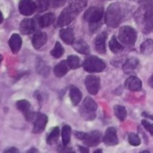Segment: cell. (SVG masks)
Returning a JSON list of instances; mask_svg holds the SVG:
<instances>
[{"label":"cell","mask_w":153,"mask_h":153,"mask_svg":"<svg viewBox=\"0 0 153 153\" xmlns=\"http://www.w3.org/2000/svg\"><path fill=\"white\" fill-rule=\"evenodd\" d=\"M103 13L104 11L102 7L92 6L86 10L83 15V19L90 23V29L91 32H95L100 27Z\"/></svg>","instance_id":"cell-1"},{"label":"cell","mask_w":153,"mask_h":153,"mask_svg":"<svg viewBox=\"0 0 153 153\" xmlns=\"http://www.w3.org/2000/svg\"><path fill=\"white\" fill-rule=\"evenodd\" d=\"M122 8L118 3H112L107 9L105 14V22L111 28H117L122 21Z\"/></svg>","instance_id":"cell-2"},{"label":"cell","mask_w":153,"mask_h":153,"mask_svg":"<svg viewBox=\"0 0 153 153\" xmlns=\"http://www.w3.org/2000/svg\"><path fill=\"white\" fill-rule=\"evenodd\" d=\"M75 136L90 147L98 146L102 141V134L100 131H91L90 133L75 132Z\"/></svg>","instance_id":"cell-3"},{"label":"cell","mask_w":153,"mask_h":153,"mask_svg":"<svg viewBox=\"0 0 153 153\" xmlns=\"http://www.w3.org/2000/svg\"><path fill=\"white\" fill-rule=\"evenodd\" d=\"M83 69L88 73H100L106 68L105 62L95 56L87 57L83 62Z\"/></svg>","instance_id":"cell-4"},{"label":"cell","mask_w":153,"mask_h":153,"mask_svg":"<svg viewBox=\"0 0 153 153\" xmlns=\"http://www.w3.org/2000/svg\"><path fill=\"white\" fill-rule=\"evenodd\" d=\"M118 39L124 45L132 46V45H134L136 42V39H137V32L131 26H124L119 30Z\"/></svg>","instance_id":"cell-5"},{"label":"cell","mask_w":153,"mask_h":153,"mask_svg":"<svg viewBox=\"0 0 153 153\" xmlns=\"http://www.w3.org/2000/svg\"><path fill=\"white\" fill-rule=\"evenodd\" d=\"M97 103L91 97H87L81 108V114L86 120H93L96 117Z\"/></svg>","instance_id":"cell-6"},{"label":"cell","mask_w":153,"mask_h":153,"mask_svg":"<svg viewBox=\"0 0 153 153\" xmlns=\"http://www.w3.org/2000/svg\"><path fill=\"white\" fill-rule=\"evenodd\" d=\"M16 108L22 112L23 113L24 117H25V119L29 122H31L34 120L35 118V113L32 112L31 110V106H30V103L28 101V100H18L16 102Z\"/></svg>","instance_id":"cell-7"},{"label":"cell","mask_w":153,"mask_h":153,"mask_svg":"<svg viewBox=\"0 0 153 153\" xmlns=\"http://www.w3.org/2000/svg\"><path fill=\"white\" fill-rule=\"evenodd\" d=\"M84 83L87 91L91 95H96L100 89V79L96 75H88Z\"/></svg>","instance_id":"cell-8"},{"label":"cell","mask_w":153,"mask_h":153,"mask_svg":"<svg viewBox=\"0 0 153 153\" xmlns=\"http://www.w3.org/2000/svg\"><path fill=\"white\" fill-rule=\"evenodd\" d=\"M76 13H74L69 7H66L62 13H60L58 19H57V26L64 27L68 24H70L75 18Z\"/></svg>","instance_id":"cell-9"},{"label":"cell","mask_w":153,"mask_h":153,"mask_svg":"<svg viewBox=\"0 0 153 153\" xmlns=\"http://www.w3.org/2000/svg\"><path fill=\"white\" fill-rule=\"evenodd\" d=\"M36 11V4L33 0H20L19 12L24 16H30Z\"/></svg>","instance_id":"cell-10"},{"label":"cell","mask_w":153,"mask_h":153,"mask_svg":"<svg viewBox=\"0 0 153 153\" xmlns=\"http://www.w3.org/2000/svg\"><path fill=\"white\" fill-rule=\"evenodd\" d=\"M33 122H34V126H33L32 132L34 134H39L45 129V127L47 126L48 117L42 113H37Z\"/></svg>","instance_id":"cell-11"},{"label":"cell","mask_w":153,"mask_h":153,"mask_svg":"<svg viewBox=\"0 0 153 153\" xmlns=\"http://www.w3.org/2000/svg\"><path fill=\"white\" fill-rule=\"evenodd\" d=\"M103 142L108 146H115L118 143V137L117 129L115 127H108L106 130L105 135L102 138Z\"/></svg>","instance_id":"cell-12"},{"label":"cell","mask_w":153,"mask_h":153,"mask_svg":"<svg viewBox=\"0 0 153 153\" xmlns=\"http://www.w3.org/2000/svg\"><path fill=\"white\" fill-rule=\"evenodd\" d=\"M36 30V22L30 18H25L20 24V30L24 35H29Z\"/></svg>","instance_id":"cell-13"},{"label":"cell","mask_w":153,"mask_h":153,"mask_svg":"<svg viewBox=\"0 0 153 153\" xmlns=\"http://www.w3.org/2000/svg\"><path fill=\"white\" fill-rule=\"evenodd\" d=\"M108 38V33L106 31L100 32L95 39V48L100 54L106 53V39Z\"/></svg>","instance_id":"cell-14"},{"label":"cell","mask_w":153,"mask_h":153,"mask_svg":"<svg viewBox=\"0 0 153 153\" xmlns=\"http://www.w3.org/2000/svg\"><path fill=\"white\" fill-rule=\"evenodd\" d=\"M143 31L144 33H150L153 30V8L146 9L143 15Z\"/></svg>","instance_id":"cell-15"},{"label":"cell","mask_w":153,"mask_h":153,"mask_svg":"<svg viewBox=\"0 0 153 153\" xmlns=\"http://www.w3.org/2000/svg\"><path fill=\"white\" fill-rule=\"evenodd\" d=\"M47 40H48L47 34L45 32L39 31L34 34V36L32 37L31 42H32V46L34 48L39 49L40 48L45 46V44L47 43Z\"/></svg>","instance_id":"cell-16"},{"label":"cell","mask_w":153,"mask_h":153,"mask_svg":"<svg viewBox=\"0 0 153 153\" xmlns=\"http://www.w3.org/2000/svg\"><path fill=\"white\" fill-rule=\"evenodd\" d=\"M126 87L129 91H139L142 90L143 83H142V81L138 77L132 75V76H130V77H128L126 79Z\"/></svg>","instance_id":"cell-17"},{"label":"cell","mask_w":153,"mask_h":153,"mask_svg":"<svg viewBox=\"0 0 153 153\" xmlns=\"http://www.w3.org/2000/svg\"><path fill=\"white\" fill-rule=\"evenodd\" d=\"M73 47L77 52H79V53H81L82 55H89L91 53V49H90L89 45L87 44V42H85L82 39L74 40Z\"/></svg>","instance_id":"cell-18"},{"label":"cell","mask_w":153,"mask_h":153,"mask_svg":"<svg viewBox=\"0 0 153 153\" xmlns=\"http://www.w3.org/2000/svg\"><path fill=\"white\" fill-rule=\"evenodd\" d=\"M22 44V40L19 34L14 33L11 36L9 39V47L13 54H16L21 49Z\"/></svg>","instance_id":"cell-19"},{"label":"cell","mask_w":153,"mask_h":153,"mask_svg":"<svg viewBox=\"0 0 153 153\" xmlns=\"http://www.w3.org/2000/svg\"><path fill=\"white\" fill-rule=\"evenodd\" d=\"M59 36L62 39V40L68 45L73 44V42L74 40V30L72 28L62 29L59 32Z\"/></svg>","instance_id":"cell-20"},{"label":"cell","mask_w":153,"mask_h":153,"mask_svg":"<svg viewBox=\"0 0 153 153\" xmlns=\"http://www.w3.org/2000/svg\"><path fill=\"white\" fill-rule=\"evenodd\" d=\"M69 65L67 64L66 60H63L60 63H58L55 67H54V74L56 77L61 78L64 77L69 71Z\"/></svg>","instance_id":"cell-21"},{"label":"cell","mask_w":153,"mask_h":153,"mask_svg":"<svg viewBox=\"0 0 153 153\" xmlns=\"http://www.w3.org/2000/svg\"><path fill=\"white\" fill-rule=\"evenodd\" d=\"M87 5V0H70L69 8L76 14L82 12Z\"/></svg>","instance_id":"cell-22"},{"label":"cell","mask_w":153,"mask_h":153,"mask_svg":"<svg viewBox=\"0 0 153 153\" xmlns=\"http://www.w3.org/2000/svg\"><path fill=\"white\" fill-rule=\"evenodd\" d=\"M55 19H56V16L53 13H47L44 15L39 17V24L40 27L46 28V27H48L49 25H51L55 22Z\"/></svg>","instance_id":"cell-23"},{"label":"cell","mask_w":153,"mask_h":153,"mask_svg":"<svg viewBox=\"0 0 153 153\" xmlns=\"http://www.w3.org/2000/svg\"><path fill=\"white\" fill-rule=\"evenodd\" d=\"M138 65H139V60L135 57H130L124 64L123 69L126 73L131 74L138 67Z\"/></svg>","instance_id":"cell-24"},{"label":"cell","mask_w":153,"mask_h":153,"mask_svg":"<svg viewBox=\"0 0 153 153\" xmlns=\"http://www.w3.org/2000/svg\"><path fill=\"white\" fill-rule=\"evenodd\" d=\"M82 94L81 91L77 87L72 85L70 87V99H71L73 104L78 105L82 100Z\"/></svg>","instance_id":"cell-25"},{"label":"cell","mask_w":153,"mask_h":153,"mask_svg":"<svg viewBox=\"0 0 153 153\" xmlns=\"http://www.w3.org/2000/svg\"><path fill=\"white\" fill-rule=\"evenodd\" d=\"M108 45H109L110 50L115 54H118V53H120V52H122L124 50V46L118 41V39H117L116 36H112Z\"/></svg>","instance_id":"cell-26"},{"label":"cell","mask_w":153,"mask_h":153,"mask_svg":"<svg viewBox=\"0 0 153 153\" xmlns=\"http://www.w3.org/2000/svg\"><path fill=\"white\" fill-rule=\"evenodd\" d=\"M141 53L143 54V55H146V56H149V55H152L153 53V40L149 39H146L144 42L142 43L141 45Z\"/></svg>","instance_id":"cell-27"},{"label":"cell","mask_w":153,"mask_h":153,"mask_svg":"<svg viewBox=\"0 0 153 153\" xmlns=\"http://www.w3.org/2000/svg\"><path fill=\"white\" fill-rule=\"evenodd\" d=\"M71 127L68 125H65L62 128V142L64 146H67L71 138Z\"/></svg>","instance_id":"cell-28"},{"label":"cell","mask_w":153,"mask_h":153,"mask_svg":"<svg viewBox=\"0 0 153 153\" xmlns=\"http://www.w3.org/2000/svg\"><path fill=\"white\" fill-rule=\"evenodd\" d=\"M114 112L116 117L120 120V121H125L126 117H127V112L125 107L121 105H117L114 107Z\"/></svg>","instance_id":"cell-29"},{"label":"cell","mask_w":153,"mask_h":153,"mask_svg":"<svg viewBox=\"0 0 153 153\" xmlns=\"http://www.w3.org/2000/svg\"><path fill=\"white\" fill-rule=\"evenodd\" d=\"M59 134H60V131H59V128L58 127H55L52 129V131L50 132V134L48 135V138H47V143L50 145H53L55 144L57 140H58V137H59Z\"/></svg>","instance_id":"cell-30"},{"label":"cell","mask_w":153,"mask_h":153,"mask_svg":"<svg viewBox=\"0 0 153 153\" xmlns=\"http://www.w3.org/2000/svg\"><path fill=\"white\" fill-rule=\"evenodd\" d=\"M66 61H67V64H68L69 67L71 69H74V70L79 68L80 65H81V60H80V58L77 56L71 55V56H69L67 57Z\"/></svg>","instance_id":"cell-31"},{"label":"cell","mask_w":153,"mask_h":153,"mask_svg":"<svg viewBox=\"0 0 153 153\" xmlns=\"http://www.w3.org/2000/svg\"><path fill=\"white\" fill-rule=\"evenodd\" d=\"M64 52H65V49H64V48L62 47V45H61L59 42H56V43L55 44L54 48L51 50L50 54H51L52 56H54V57H56V58H59V57H61V56L64 55Z\"/></svg>","instance_id":"cell-32"},{"label":"cell","mask_w":153,"mask_h":153,"mask_svg":"<svg viewBox=\"0 0 153 153\" xmlns=\"http://www.w3.org/2000/svg\"><path fill=\"white\" fill-rule=\"evenodd\" d=\"M37 4H36V9H38L39 12H44L48 10V8L50 5L49 0H37Z\"/></svg>","instance_id":"cell-33"},{"label":"cell","mask_w":153,"mask_h":153,"mask_svg":"<svg viewBox=\"0 0 153 153\" xmlns=\"http://www.w3.org/2000/svg\"><path fill=\"white\" fill-rule=\"evenodd\" d=\"M129 143L133 146H139L141 144V138L134 133H131L128 135Z\"/></svg>","instance_id":"cell-34"},{"label":"cell","mask_w":153,"mask_h":153,"mask_svg":"<svg viewBox=\"0 0 153 153\" xmlns=\"http://www.w3.org/2000/svg\"><path fill=\"white\" fill-rule=\"evenodd\" d=\"M142 125L143 126V127L152 134L153 136V124L152 123H150L149 121H147V120H145V119H143V121H142Z\"/></svg>","instance_id":"cell-35"},{"label":"cell","mask_w":153,"mask_h":153,"mask_svg":"<svg viewBox=\"0 0 153 153\" xmlns=\"http://www.w3.org/2000/svg\"><path fill=\"white\" fill-rule=\"evenodd\" d=\"M66 0H49L50 4L53 7H61L65 4Z\"/></svg>","instance_id":"cell-36"},{"label":"cell","mask_w":153,"mask_h":153,"mask_svg":"<svg viewBox=\"0 0 153 153\" xmlns=\"http://www.w3.org/2000/svg\"><path fill=\"white\" fill-rule=\"evenodd\" d=\"M140 3L145 9L153 8V0H140Z\"/></svg>","instance_id":"cell-37"},{"label":"cell","mask_w":153,"mask_h":153,"mask_svg":"<svg viewBox=\"0 0 153 153\" xmlns=\"http://www.w3.org/2000/svg\"><path fill=\"white\" fill-rule=\"evenodd\" d=\"M79 150L82 153H88L89 152V149L88 148H85V147H82V146H79Z\"/></svg>","instance_id":"cell-38"},{"label":"cell","mask_w":153,"mask_h":153,"mask_svg":"<svg viewBox=\"0 0 153 153\" xmlns=\"http://www.w3.org/2000/svg\"><path fill=\"white\" fill-rule=\"evenodd\" d=\"M4 152H19V151L15 148H10V149H7L4 151Z\"/></svg>","instance_id":"cell-39"},{"label":"cell","mask_w":153,"mask_h":153,"mask_svg":"<svg viewBox=\"0 0 153 153\" xmlns=\"http://www.w3.org/2000/svg\"><path fill=\"white\" fill-rule=\"evenodd\" d=\"M143 117H147V118H150V119L153 120L152 115H150V114H148V113H146V112H143Z\"/></svg>","instance_id":"cell-40"},{"label":"cell","mask_w":153,"mask_h":153,"mask_svg":"<svg viewBox=\"0 0 153 153\" xmlns=\"http://www.w3.org/2000/svg\"><path fill=\"white\" fill-rule=\"evenodd\" d=\"M148 83H149V85L153 89V74L150 77V79H149V81H148Z\"/></svg>","instance_id":"cell-41"},{"label":"cell","mask_w":153,"mask_h":153,"mask_svg":"<svg viewBox=\"0 0 153 153\" xmlns=\"http://www.w3.org/2000/svg\"><path fill=\"white\" fill-rule=\"evenodd\" d=\"M3 21H4V17H3V14H2V13H1V11H0V24L2 23Z\"/></svg>","instance_id":"cell-42"},{"label":"cell","mask_w":153,"mask_h":153,"mask_svg":"<svg viewBox=\"0 0 153 153\" xmlns=\"http://www.w3.org/2000/svg\"><path fill=\"white\" fill-rule=\"evenodd\" d=\"M37 152L38 151H37V150H35V149H32V150H30V151H29L28 152Z\"/></svg>","instance_id":"cell-43"},{"label":"cell","mask_w":153,"mask_h":153,"mask_svg":"<svg viewBox=\"0 0 153 153\" xmlns=\"http://www.w3.org/2000/svg\"><path fill=\"white\" fill-rule=\"evenodd\" d=\"M2 60H3V56H2V55H0V65L2 63Z\"/></svg>","instance_id":"cell-44"},{"label":"cell","mask_w":153,"mask_h":153,"mask_svg":"<svg viewBox=\"0 0 153 153\" xmlns=\"http://www.w3.org/2000/svg\"><path fill=\"white\" fill-rule=\"evenodd\" d=\"M94 152H95V153H97V152H102V151H101V150H98V151H95Z\"/></svg>","instance_id":"cell-45"}]
</instances>
